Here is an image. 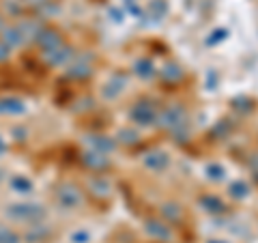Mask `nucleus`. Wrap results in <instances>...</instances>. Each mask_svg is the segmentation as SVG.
<instances>
[{"label":"nucleus","mask_w":258,"mask_h":243,"mask_svg":"<svg viewBox=\"0 0 258 243\" xmlns=\"http://www.w3.org/2000/svg\"><path fill=\"white\" fill-rule=\"evenodd\" d=\"M149 230H151V232H155L159 239H166V241H170V239H172L170 228H168L166 224H161V222H149Z\"/></svg>","instance_id":"nucleus-3"},{"label":"nucleus","mask_w":258,"mask_h":243,"mask_svg":"<svg viewBox=\"0 0 258 243\" xmlns=\"http://www.w3.org/2000/svg\"><path fill=\"white\" fill-rule=\"evenodd\" d=\"M11 188H13L15 192L24 194V192H30L32 183H30V181L26 179V176H13V179H11Z\"/></svg>","instance_id":"nucleus-5"},{"label":"nucleus","mask_w":258,"mask_h":243,"mask_svg":"<svg viewBox=\"0 0 258 243\" xmlns=\"http://www.w3.org/2000/svg\"><path fill=\"white\" fill-rule=\"evenodd\" d=\"M7 215H11L18 222L35 224L45 215V209L41 205H35V202H22V205H11L7 209Z\"/></svg>","instance_id":"nucleus-1"},{"label":"nucleus","mask_w":258,"mask_h":243,"mask_svg":"<svg viewBox=\"0 0 258 243\" xmlns=\"http://www.w3.org/2000/svg\"><path fill=\"white\" fill-rule=\"evenodd\" d=\"M144 164H147L149 168L159 170V168H166L168 166V157H166V153H153V157L144 159Z\"/></svg>","instance_id":"nucleus-4"},{"label":"nucleus","mask_w":258,"mask_h":243,"mask_svg":"<svg viewBox=\"0 0 258 243\" xmlns=\"http://www.w3.org/2000/svg\"><path fill=\"white\" fill-rule=\"evenodd\" d=\"M0 110L15 114V112H22V110H24V106H22L20 101H15V99H5L3 103H0Z\"/></svg>","instance_id":"nucleus-6"},{"label":"nucleus","mask_w":258,"mask_h":243,"mask_svg":"<svg viewBox=\"0 0 258 243\" xmlns=\"http://www.w3.org/2000/svg\"><path fill=\"white\" fill-rule=\"evenodd\" d=\"M56 198L64 209H76L78 205H82V196H80V190L71 188V185H62V188L56 192Z\"/></svg>","instance_id":"nucleus-2"}]
</instances>
